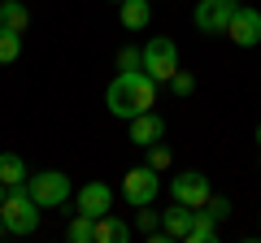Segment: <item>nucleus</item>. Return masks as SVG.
I'll list each match as a JSON object with an SVG mask.
<instances>
[{
  "instance_id": "nucleus-28",
  "label": "nucleus",
  "mask_w": 261,
  "mask_h": 243,
  "mask_svg": "<svg viewBox=\"0 0 261 243\" xmlns=\"http://www.w3.org/2000/svg\"><path fill=\"white\" fill-rule=\"evenodd\" d=\"M0 5H5V0H0Z\"/></svg>"
},
{
  "instance_id": "nucleus-27",
  "label": "nucleus",
  "mask_w": 261,
  "mask_h": 243,
  "mask_svg": "<svg viewBox=\"0 0 261 243\" xmlns=\"http://www.w3.org/2000/svg\"><path fill=\"white\" fill-rule=\"evenodd\" d=\"M113 5H122V0H113Z\"/></svg>"
},
{
  "instance_id": "nucleus-4",
  "label": "nucleus",
  "mask_w": 261,
  "mask_h": 243,
  "mask_svg": "<svg viewBox=\"0 0 261 243\" xmlns=\"http://www.w3.org/2000/svg\"><path fill=\"white\" fill-rule=\"evenodd\" d=\"M144 70H148L157 83H170V74L178 70V44L166 39V35L148 39V44H144Z\"/></svg>"
},
{
  "instance_id": "nucleus-17",
  "label": "nucleus",
  "mask_w": 261,
  "mask_h": 243,
  "mask_svg": "<svg viewBox=\"0 0 261 243\" xmlns=\"http://www.w3.org/2000/svg\"><path fill=\"white\" fill-rule=\"evenodd\" d=\"M0 26H9V31H27V26H31L27 5H18V0H5V5H0Z\"/></svg>"
},
{
  "instance_id": "nucleus-18",
  "label": "nucleus",
  "mask_w": 261,
  "mask_h": 243,
  "mask_svg": "<svg viewBox=\"0 0 261 243\" xmlns=\"http://www.w3.org/2000/svg\"><path fill=\"white\" fill-rule=\"evenodd\" d=\"M18 52H22V31H9V26H0V66L18 61Z\"/></svg>"
},
{
  "instance_id": "nucleus-8",
  "label": "nucleus",
  "mask_w": 261,
  "mask_h": 243,
  "mask_svg": "<svg viewBox=\"0 0 261 243\" xmlns=\"http://www.w3.org/2000/svg\"><path fill=\"white\" fill-rule=\"evenodd\" d=\"M226 35H231L240 48H257V44H261V13L248 9V5H244V9H235L231 22H226Z\"/></svg>"
},
{
  "instance_id": "nucleus-15",
  "label": "nucleus",
  "mask_w": 261,
  "mask_h": 243,
  "mask_svg": "<svg viewBox=\"0 0 261 243\" xmlns=\"http://www.w3.org/2000/svg\"><path fill=\"white\" fill-rule=\"evenodd\" d=\"M214 239H218V222L205 213V208H196L192 230H187V239H183V243H214Z\"/></svg>"
},
{
  "instance_id": "nucleus-12",
  "label": "nucleus",
  "mask_w": 261,
  "mask_h": 243,
  "mask_svg": "<svg viewBox=\"0 0 261 243\" xmlns=\"http://www.w3.org/2000/svg\"><path fill=\"white\" fill-rule=\"evenodd\" d=\"M118 18H122V26H126V31H144L152 22V5H148V0H122Z\"/></svg>"
},
{
  "instance_id": "nucleus-21",
  "label": "nucleus",
  "mask_w": 261,
  "mask_h": 243,
  "mask_svg": "<svg viewBox=\"0 0 261 243\" xmlns=\"http://www.w3.org/2000/svg\"><path fill=\"white\" fill-rule=\"evenodd\" d=\"M170 92H174V96H192L196 92V78L183 74V70H174V74H170Z\"/></svg>"
},
{
  "instance_id": "nucleus-16",
  "label": "nucleus",
  "mask_w": 261,
  "mask_h": 243,
  "mask_svg": "<svg viewBox=\"0 0 261 243\" xmlns=\"http://www.w3.org/2000/svg\"><path fill=\"white\" fill-rule=\"evenodd\" d=\"M65 239H70V243H96V217L74 213V222L65 226Z\"/></svg>"
},
{
  "instance_id": "nucleus-2",
  "label": "nucleus",
  "mask_w": 261,
  "mask_h": 243,
  "mask_svg": "<svg viewBox=\"0 0 261 243\" xmlns=\"http://www.w3.org/2000/svg\"><path fill=\"white\" fill-rule=\"evenodd\" d=\"M0 222H5V230L9 234H31L39 226V204L31 200L27 183L22 187H9L5 191V204H0Z\"/></svg>"
},
{
  "instance_id": "nucleus-11",
  "label": "nucleus",
  "mask_w": 261,
  "mask_h": 243,
  "mask_svg": "<svg viewBox=\"0 0 261 243\" xmlns=\"http://www.w3.org/2000/svg\"><path fill=\"white\" fill-rule=\"evenodd\" d=\"M192 217H196V208H187V204H170L166 213H161V230L170 234V239H187V230H192Z\"/></svg>"
},
{
  "instance_id": "nucleus-9",
  "label": "nucleus",
  "mask_w": 261,
  "mask_h": 243,
  "mask_svg": "<svg viewBox=\"0 0 261 243\" xmlns=\"http://www.w3.org/2000/svg\"><path fill=\"white\" fill-rule=\"evenodd\" d=\"M74 208L87 213V217H105L113 208V187H105V183H87V187H79Z\"/></svg>"
},
{
  "instance_id": "nucleus-24",
  "label": "nucleus",
  "mask_w": 261,
  "mask_h": 243,
  "mask_svg": "<svg viewBox=\"0 0 261 243\" xmlns=\"http://www.w3.org/2000/svg\"><path fill=\"white\" fill-rule=\"evenodd\" d=\"M5 191H9V187H5V183H0V204H5Z\"/></svg>"
},
{
  "instance_id": "nucleus-19",
  "label": "nucleus",
  "mask_w": 261,
  "mask_h": 243,
  "mask_svg": "<svg viewBox=\"0 0 261 243\" xmlns=\"http://www.w3.org/2000/svg\"><path fill=\"white\" fill-rule=\"evenodd\" d=\"M205 213L214 217V222H226V217H231V200H226V196H209L205 200Z\"/></svg>"
},
{
  "instance_id": "nucleus-6",
  "label": "nucleus",
  "mask_w": 261,
  "mask_h": 243,
  "mask_svg": "<svg viewBox=\"0 0 261 243\" xmlns=\"http://www.w3.org/2000/svg\"><path fill=\"white\" fill-rule=\"evenodd\" d=\"M170 196H174L178 204H187V208H205V200L214 196V187H209V178L200 174V169H187V174L170 178Z\"/></svg>"
},
{
  "instance_id": "nucleus-23",
  "label": "nucleus",
  "mask_w": 261,
  "mask_h": 243,
  "mask_svg": "<svg viewBox=\"0 0 261 243\" xmlns=\"http://www.w3.org/2000/svg\"><path fill=\"white\" fill-rule=\"evenodd\" d=\"M135 226H140V230H144V234H148V230H157V226H161V213H152V208H148V204H144V213H140V217H135Z\"/></svg>"
},
{
  "instance_id": "nucleus-1",
  "label": "nucleus",
  "mask_w": 261,
  "mask_h": 243,
  "mask_svg": "<svg viewBox=\"0 0 261 243\" xmlns=\"http://www.w3.org/2000/svg\"><path fill=\"white\" fill-rule=\"evenodd\" d=\"M152 100H157V78H152L148 70H118V78H113L109 92H105L109 113H113V117H122V122L148 113Z\"/></svg>"
},
{
  "instance_id": "nucleus-14",
  "label": "nucleus",
  "mask_w": 261,
  "mask_h": 243,
  "mask_svg": "<svg viewBox=\"0 0 261 243\" xmlns=\"http://www.w3.org/2000/svg\"><path fill=\"white\" fill-rule=\"evenodd\" d=\"M0 183L5 187H22L27 183V161L18 152H0Z\"/></svg>"
},
{
  "instance_id": "nucleus-13",
  "label": "nucleus",
  "mask_w": 261,
  "mask_h": 243,
  "mask_svg": "<svg viewBox=\"0 0 261 243\" xmlns=\"http://www.w3.org/2000/svg\"><path fill=\"white\" fill-rule=\"evenodd\" d=\"M126 239H130V226L122 217H113V213L96 217V243H126Z\"/></svg>"
},
{
  "instance_id": "nucleus-5",
  "label": "nucleus",
  "mask_w": 261,
  "mask_h": 243,
  "mask_svg": "<svg viewBox=\"0 0 261 243\" xmlns=\"http://www.w3.org/2000/svg\"><path fill=\"white\" fill-rule=\"evenodd\" d=\"M157 191H161V178H157V169H152V165L126 169V178H122V196H126V204L144 208V204L157 200Z\"/></svg>"
},
{
  "instance_id": "nucleus-26",
  "label": "nucleus",
  "mask_w": 261,
  "mask_h": 243,
  "mask_svg": "<svg viewBox=\"0 0 261 243\" xmlns=\"http://www.w3.org/2000/svg\"><path fill=\"white\" fill-rule=\"evenodd\" d=\"M257 143H261V126H257Z\"/></svg>"
},
{
  "instance_id": "nucleus-22",
  "label": "nucleus",
  "mask_w": 261,
  "mask_h": 243,
  "mask_svg": "<svg viewBox=\"0 0 261 243\" xmlns=\"http://www.w3.org/2000/svg\"><path fill=\"white\" fill-rule=\"evenodd\" d=\"M170 161H174V157H170L166 143H152V148H148V165L157 169V174H161V169H170Z\"/></svg>"
},
{
  "instance_id": "nucleus-25",
  "label": "nucleus",
  "mask_w": 261,
  "mask_h": 243,
  "mask_svg": "<svg viewBox=\"0 0 261 243\" xmlns=\"http://www.w3.org/2000/svg\"><path fill=\"white\" fill-rule=\"evenodd\" d=\"M0 234H9V230H5V222H0Z\"/></svg>"
},
{
  "instance_id": "nucleus-7",
  "label": "nucleus",
  "mask_w": 261,
  "mask_h": 243,
  "mask_svg": "<svg viewBox=\"0 0 261 243\" xmlns=\"http://www.w3.org/2000/svg\"><path fill=\"white\" fill-rule=\"evenodd\" d=\"M235 13V0H200L196 5V26L205 31V35H226V22Z\"/></svg>"
},
{
  "instance_id": "nucleus-3",
  "label": "nucleus",
  "mask_w": 261,
  "mask_h": 243,
  "mask_svg": "<svg viewBox=\"0 0 261 243\" xmlns=\"http://www.w3.org/2000/svg\"><path fill=\"white\" fill-rule=\"evenodd\" d=\"M27 191H31V200L39 208H61L70 200V178L61 169H39V174L27 178Z\"/></svg>"
},
{
  "instance_id": "nucleus-20",
  "label": "nucleus",
  "mask_w": 261,
  "mask_h": 243,
  "mask_svg": "<svg viewBox=\"0 0 261 243\" xmlns=\"http://www.w3.org/2000/svg\"><path fill=\"white\" fill-rule=\"evenodd\" d=\"M118 70H144V48H122L118 52Z\"/></svg>"
},
{
  "instance_id": "nucleus-10",
  "label": "nucleus",
  "mask_w": 261,
  "mask_h": 243,
  "mask_svg": "<svg viewBox=\"0 0 261 243\" xmlns=\"http://www.w3.org/2000/svg\"><path fill=\"white\" fill-rule=\"evenodd\" d=\"M166 139V122L157 117V113H140V117H130V143L135 148H152V143Z\"/></svg>"
}]
</instances>
